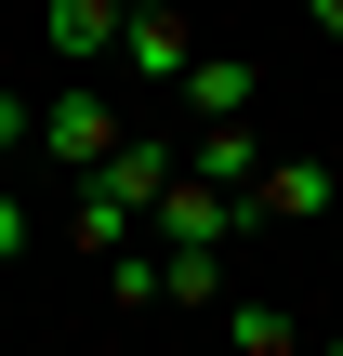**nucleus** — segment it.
<instances>
[{
    "instance_id": "nucleus-1",
    "label": "nucleus",
    "mask_w": 343,
    "mask_h": 356,
    "mask_svg": "<svg viewBox=\"0 0 343 356\" xmlns=\"http://www.w3.org/2000/svg\"><path fill=\"white\" fill-rule=\"evenodd\" d=\"M119 145H132V106H119L106 79H66V92H40V159H53L66 185H79V172H106Z\"/></svg>"
},
{
    "instance_id": "nucleus-2",
    "label": "nucleus",
    "mask_w": 343,
    "mask_h": 356,
    "mask_svg": "<svg viewBox=\"0 0 343 356\" xmlns=\"http://www.w3.org/2000/svg\"><path fill=\"white\" fill-rule=\"evenodd\" d=\"M145 238H159V251H238V238H251V198L212 185V172H172V185L145 198Z\"/></svg>"
},
{
    "instance_id": "nucleus-3",
    "label": "nucleus",
    "mask_w": 343,
    "mask_h": 356,
    "mask_svg": "<svg viewBox=\"0 0 343 356\" xmlns=\"http://www.w3.org/2000/svg\"><path fill=\"white\" fill-rule=\"evenodd\" d=\"M264 225H343V159H264L251 172V238Z\"/></svg>"
},
{
    "instance_id": "nucleus-4",
    "label": "nucleus",
    "mask_w": 343,
    "mask_h": 356,
    "mask_svg": "<svg viewBox=\"0 0 343 356\" xmlns=\"http://www.w3.org/2000/svg\"><path fill=\"white\" fill-rule=\"evenodd\" d=\"M185 53H198V26H185L172 0H132V13H119V66H106V79H132V92H172V79H185Z\"/></svg>"
},
{
    "instance_id": "nucleus-5",
    "label": "nucleus",
    "mask_w": 343,
    "mask_h": 356,
    "mask_svg": "<svg viewBox=\"0 0 343 356\" xmlns=\"http://www.w3.org/2000/svg\"><path fill=\"white\" fill-rule=\"evenodd\" d=\"M119 13H132V0H53V13H40V40L66 53V79H106V66H119Z\"/></svg>"
},
{
    "instance_id": "nucleus-6",
    "label": "nucleus",
    "mask_w": 343,
    "mask_h": 356,
    "mask_svg": "<svg viewBox=\"0 0 343 356\" xmlns=\"http://www.w3.org/2000/svg\"><path fill=\"white\" fill-rule=\"evenodd\" d=\"M172 92H185V119H251L264 66H251V53H185V79H172Z\"/></svg>"
},
{
    "instance_id": "nucleus-7",
    "label": "nucleus",
    "mask_w": 343,
    "mask_h": 356,
    "mask_svg": "<svg viewBox=\"0 0 343 356\" xmlns=\"http://www.w3.org/2000/svg\"><path fill=\"white\" fill-rule=\"evenodd\" d=\"M264 159H278V145H264L251 119H185V172H212V185H238V198H251V172H264Z\"/></svg>"
},
{
    "instance_id": "nucleus-8",
    "label": "nucleus",
    "mask_w": 343,
    "mask_h": 356,
    "mask_svg": "<svg viewBox=\"0 0 343 356\" xmlns=\"http://www.w3.org/2000/svg\"><path fill=\"white\" fill-rule=\"evenodd\" d=\"M212 317H225V356H317V343H304V317L264 304V291H225Z\"/></svg>"
},
{
    "instance_id": "nucleus-9",
    "label": "nucleus",
    "mask_w": 343,
    "mask_h": 356,
    "mask_svg": "<svg viewBox=\"0 0 343 356\" xmlns=\"http://www.w3.org/2000/svg\"><path fill=\"white\" fill-rule=\"evenodd\" d=\"M159 304H225V251H159Z\"/></svg>"
},
{
    "instance_id": "nucleus-10",
    "label": "nucleus",
    "mask_w": 343,
    "mask_h": 356,
    "mask_svg": "<svg viewBox=\"0 0 343 356\" xmlns=\"http://www.w3.org/2000/svg\"><path fill=\"white\" fill-rule=\"evenodd\" d=\"M106 291H119V304H159V251H145V238H132V251H106Z\"/></svg>"
},
{
    "instance_id": "nucleus-11",
    "label": "nucleus",
    "mask_w": 343,
    "mask_h": 356,
    "mask_svg": "<svg viewBox=\"0 0 343 356\" xmlns=\"http://www.w3.org/2000/svg\"><path fill=\"white\" fill-rule=\"evenodd\" d=\"M0 159H40V92H0Z\"/></svg>"
},
{
    "instance_id": "nucleus-12",
    "label": "nucleus",
    "mask_w": 343,
    "mask_h": 356,
    "mask_svg": "<svg viewBox=\"0 0 343 356\" xmlns=\"http://www.w3.org/2000/svg\"><path fill=\"white\" fill-rule=\"evenodd\" d=\"M26 238H40V198H26V185H0V264H13Z\"/></svg>"
},
{
    "instance_id": "nucleus-13",
    "label": "nucleus",
    "mask_w": 343,
    "mask_h": 356,
    "mask_svg": "<svg viewBox=\"0 0 343 356\" xmlns=\"http://www.w3.org/2000/svg\"><path fill=\"white\" fill-rule=\"evenodd\" d=\"M291 13H304V26H330V40H343V0H291Z\"/></svg>"
},
{
    "instance_id": "nucleus-14",
    "label": "nucleus",
    "mask_w": 343,
    "mask_h": 356,
    "mask_svg": "<svg viewBox=\"0 0 343 356\" xmlns=\"http://www.w3.org/2000/svg\"><path fill=\"white\" fill-rule=\"evenodd\" d=\"M317 356H343V330H330V343H317Z\"/></svg>"
}]
</instances>
